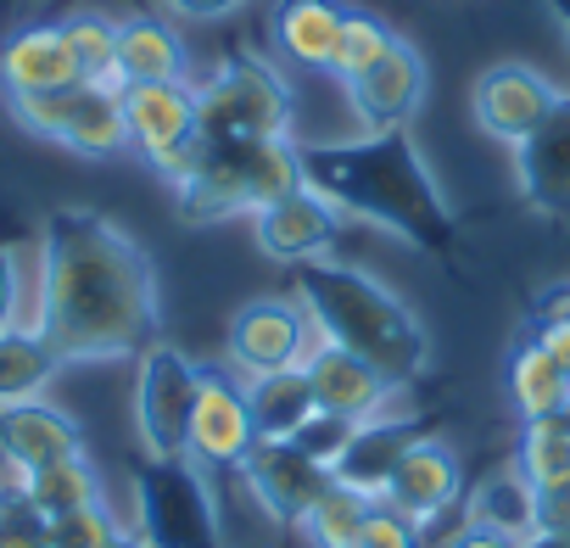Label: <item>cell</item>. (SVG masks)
I'll return each mask as SVG.
<instances>
[{"instance_id": "6da1fadb", "label": "cell", "mask_w": 570, "mask_h": 548, "mask_svg": "<svg viewBox=\"0 0 570 548\" xmlns=\"http://www.w3.org/2000/svg\"><path fill=\"white\" fill-rule=\"evenodd\" d=\"M35 331L62 364L140 359L163 342V292L146 246L96 207H57L40 229Z\"/></svg>"}, {"instance_id": "7a4b0ae2", "label": "cell", "mask_w": 570, "mask_h": 548, "mask_svg": "<svg viewBox=\"0 0 570 548\" xmlns=\"http://www.w3.org/2000/svg\"><path fill=\"white\" fill-rule=\"evenodd\" d=\"M303 185L320 190L342 218H364L414 252L453 246V207L409 129H364L358 140H297Z\"/></svg>"}, {"instance_id": "3957f363", "label": "cell", "mask_w": 570, "mask_h": 548, "mask_svg": "<svg viewBox=\"0 0 570 548\" xmlns=\"http://www.w3.org/2000/svg\"><path fill=\"white\" fill-rule=\"evenodd\" d=\"M297 303L314 320L320 342L370 359L392 386H414L431 370V331L370 268L342 263V257L303 263L297 268Z\"/></svg>"}, {"instance_id": "277c9868", "label": "cell", "mask_w": 570, "mask_h": 548, "mask_svg": "<svg viewBox=\"0 0 570 548\" xmlns=\"http://www.w3.org/2000/svg\"><path fill=\"white\" fill-rule=\"evenodd\" d=\"M303 185L297 140H207L196 168L174 185V207L185 224H224L235 213H257Z\"/></svg>"}, {"instance_id": "5b68a950", "label": "cell", "mask_w": 570, "mask_h": 548, "mask_svg": "<svg viewBox=\"0 0 570 548\" xmlns=\"http://www.w3.org/2000/svg\"><path fill=\"white\" fill-rule=\"evenodd\" d=\"M202 101V135L207 140H292L297 96L279 79L274 62L235 51L213 68L207 85H196Z\"/></svg>"}, {"instance_id": "8992f818", "label": "cell", "mask_w": 570, "mask_h": 548, "mask_svg": "<svg viewBox=\"0 0 570 548\" xmlns=\"http://www.w3.org/2000/svg\"><path fill=\"white\" fill-rule=\"evenodd\" d=\"M135 537L146 548H218V498L207 470L179 453V459H146L135 470Z\"/></svg>"}, {"instance_id": "52a82bcc", "label": "cell", "mask_w": 570, "mask_h": 548, "mask_svg": "<svg viewBox=\"0 0 570 548\" xmlns=\"http://www.w3.org/2000/svg\"><path fill=\"white\" fill-rule=\"evenodd\" d=\"M7 101H12V118L29 135H40V140H51V146H62L73 157L101 163V157L129 151V124H124V90L118 85H85L79 79L68 90L7 96Z\"/></svg>"}, {"instance_id": "ba28073f", "label": "cell", "mask_w": 570, "mask_h": 548, "mask_svg": "<svg viewBox=\"0 0 570 548\" xmlns=\"http://www.w3.org/2000/svg\"><path fill=\"white\" fill-rule=\"evenodd\" d=\"M124 124H129V146L168 185H179L207 146L202 101H196L190 79H179V85H124Z\"/></svg>"}, {"instance_id": "9c48e42d", "label": "cell", "mask_w": 570, "mask_h": 548, "mask_svg": "<svg viewBox=\"0 0 570 548\" xmlns=\"http://www.w3.org/2000/svg\"><path fill=\"white\" fill-rule=\"evenodd\" d=\"M196 392H202V364L185 348L151 342L140 353V370H135V431H140V448L151 459H179L185 453Z\"/></svg>"}, {"instance_id": "30bf717a", "label": "cell", "mask_w": 570, "mask_h": 548, "mask_svg": "<svg viewBox=\"0 0 570 548\" xmlns=\"http://www.w3.org/2000/svg\"><path fill=\"white\" fill-rule=\"evenodd\" d=\"M314 320L303 314V303L292 297H252L229 314L224 331V364L240 381L274 375V370H297L314 353Z\"/></svg>"}, {"instance_id": "8fae6325", "label": "cell", "mask_w": 570, "mask_h": 548, "mask_svg": "<svg viewBox=\"0 0 570 548\" xmlns=\"http://www.w3.org/2000/svg\"><path fill=\"white\" fill-rule=\"evenodd\" d=\"M240 476H246L257 509H263L268 520H279V526H303L308 509L336 487V476H331L314 453H303L297 442H257V448L246 453Z\"/></svg>"}, {"instance_id": "7c38bea8", "label": "cell", "mask_w": 570, "mask_h": 548, "mask_svg": "<svg viewBox=\"0 0 570 548\" xmlns=\"http://www.w3.org/2000/svg\"><path fill=\"white\" fill-rule=\"evenodd\" d=\"M342 229H347L342 207H331V202H325L320 190H308V185H297L292 196H279V202H268V207L252 213L257 252L274 257V263H297V268L331 257L336 241H342Z\"/></svg>"}, {"instance_id": "4fadbf2b", "label": "cell", "mask_w": 570, "mask_h": 548, "mask_svg": "<svg viewBox=\"0 0 570 548\" xmlns=\"http://www.w3.org/2000/svg\"><path fill=\"white\" fill-rule=\"evenodd\" d=\"M347 90V107L364 129H409L414 112L425 107V90H431V74H425V57L397 35L358 79L342 85Z\"/></svg>"}, {"instance_id": "5bb4252c", "label": "cell", "mask_w": 570, "mask_h": 548, "mask_svg": "<svg viewBox=\"0 0 570 548\" xmlns=\"http://www.w3.org/2000/svg\"><path fill=\"white\" fill-rule=\"evenodd\" d=\"M252 448H257V431H252V409H246V381H235L224 370H202L185 453L202 470H240Z\"/></svg>"}, {"instance_id": "9a60e30c", "label": "cell", "mask_w": 570, "mask_h": 548, "mask_svg": "<svg viewBox=\"0 0 570 548\" xmlns=\"http://www.w3.org/2000/svg\"><path fill=\"white\" fill-rule=\"evenodd\" d=\"M514 179L531 213L542 218H570V96L548 107V118L514 146Z\"/></svg>"}, {"instance_id": "2e32d148", "label": "cell", "mask_w": 570, "mask_h": 548, "mask_svg": "<svg viewBox=\"0 0 570 548\" xmlns=\"http://www.w3.org/2000/svg\"><path fill=\"white\" fill-rule=\"evenodd\" d=\"M553 101H559V90H553L537 68H525V62H492V68L475 79V96H470L475 124H481L492 140H503V146H520V140L548 118Z\"/></svg>"}, {"instance_id": "e0dca14e", "label": "cell", "mask_w": 570, "mask_h": 548, "mask_svg": "<svg viewBox=\"0 0 570 548\" xmlns=\"http://www.w3.org/2000/svg\"><path fill=\"white\" fill-rule=\"evenodd\" d=\"M303 375L314 386L320 414H336V420H353V425L386 414V403L397 392L370 359H358L347 348H331V342H314V353L303 359Z\"/></svg>"}, {"instance_id": "ac0fdd59", "label": "cell", "mask_w": 570, "mask_h": 548, "mask_svg": "<svg viewBox=\"0 0 570 548\" xmlns=\"http://www.w3.org/2000/svg\"><path fill=\"white\" fill-rule=\"evenodd\" d=\"M459 498H464V464H459V453H453L442 437H420V442L397 459V470H392V481H386V492H381V503L397 509V515H409L414 526L436 520V515L453 509Z\"/></svg>"}, {"instance_id": "d6986e66", "label": "cell", "mask_w": 570, "mask_h": 548, "mask_svg": "<svg viewBox=\"0 0 570 548\" xmlns=\"http://www.w3.org/2000/svg\"><path fill=\"white\" fill-rule=\"evenodd\" d=\"M85 453V431L68 409L29 398V403H7L0 409V459L12 464V476H35L57 459Z\"/></svg>"}, {"instance_id": "ffe728a7", "label": "cell", "mask_w": 570, "mask_h": 548, "mask_svg": "<svg viewBox=\"0 0 570 548\" xmlns=\"http://www.w3.org/2000/svg\"><path fill=\"white\" fill-rule=\"evenodd\" d=\"M420 437H425V425H420V420H392V414L358 420V425H353V437H347V448H342V453H336V464H331L336 487H353V492H364V498H375V503H381V492H386V481H392L397 459H403Z\"/></svg>"}, {"instance_id": "44dd1931", "label": "cell", "mask_w": 570, "mask_h": 548, "mask_svg": "<svg viewBox=\"0 0 570 548\" xmlns=\"http://www.w3.org/2000/svg\"><path fill=\"white\" fill-rule=\"evenodd\" d=\"M68 85H79V68L62 23H29L0 46V90L7 96H46Z\"/></svg>"}, {"instance_id": "7402d4cb", "label": "cell", "mask_w": 570, "mask_h": 548, "mask_svg": "<svg viewBox=\"0 0 570 548\" xmlns=\"http://www.w3.org/2000/svg\"><path fill=\"white\" fill-rule=\"evenodd\" d=\"M342 23H347L342 0H274V12H268L274 51L292 68H308V74H331Z\"/></svg>"}, {"instance_id": "603a6c76", "label": "cell", "mask_w": 570, "mask_h": 548, "mask_svg": "<svg viewBox=\"0 0 570 548\" xmlns=\"http://www.w3.org/2000/svg\"><path fill=\"white\" fill-rule=\"evenodd\" d=\"M190 79V51L168 18L118 23V90L124 85H179Z\"/></svg>"}, {"instance_id": "cb8c5ba5", "label": "cell", "mask_w": 570, "mask_h": 548, "mask_svg": "<svg viewBox=\"0 0 570 548\" xmlns=\"http://www.w3.org/2000/svg\"><path fill=\"white\" fill-rule=\"evenodd\" d=\"M503 381H509V403L520 409V420L570 414V370L537 336H520L514 342V353L503 364Z\"/></svg>"}, {"instance_id": "d4e9b609", "label": "cell", "mask_w": 570, "mask_h": 548, "mask_svg": "<svg viewBox=\"0 0 570 548\" xmlns=\"http://www.w3.org/2000/svg\"><path fill=\"white\" fill-rule=\"evenodd\" d=\"M246 409H252V431H257V442H292V437L320 414L303 364H297V370H274V375L246 381Z\"/></svg>"}, {"instance_id": "484cf974", "label": "cell", "mask_w": 570, "mask_h": 548, "mask_svg": "<svg viewBox=\"0 0 570 548\" xmlns=\"http://www.w3.org/2000/svg\"><path fill=\"white\" fill-rule=\"evenodd\" d=\"M57 370H62V353H57L35 325L0 331V409L40 398V392L57 381Z\"/></svg>"}, {"instance_id": "4316f807", "label": "cell", "mask_w": 570, "mask_h": 548, "mask_svg": "<svg viewBox=\"0 0 570 548\" xmlns=\"http://www.w3.org/2000/svg\"><path fill=\"white\" fill-rule=\"evenodd\" d=\"M470 509V526H487V531H503V537H514V542H525L531 537V515H537V487L520 476V464H509V470H492L481 487H470V498H464Z\"/></svg>"}, {"instance_id": "83f0119b", "label": "cell", "mask_w": 570, "mask_h": 548, "mask_svg": "<svg viewBox=\"0 0 570 548\" xmlns=\"http://www.w3.org/2000/svg\"><path fill=\"white\" fill-rule=\"evenodd\" d=\"M29 481V492H35V503L57 520V515H73V509H85V503H101V476H96V464L85 459V453H73V459H57V464H46V470H35V476H23Z\"/></svg>"}, {"instance_id": "f1b7e54d", "label": "cell", "mask_w": 570, "mask_h": 548, "mask_svg": "<svg viewBox=\"0 0 570 548\" xmlns=\"http://www.w3.org/2000/svg\"><path fill=\"white\" fill-rule=\"evenodd\" d=\"M62 35H68V51H73V68L85 85H118V23L112 18L73 12V18H62Z\"/></svg>"}, {"instance_id": "f546056e", "label": "cell", "mask_w": 570, "mask_h": 548, "mask_svg": "<svg viewBox=\"0 0 570 548\" xmlns=\"http://www.w3.org/2000/svg\"><path fill=\"white\" fill-rule=\"evenodd\" d=\"M370 515H375V498H364V492H353V487H331V492L308 509L303 531H308L314 548H358Z\"/></svg>"}, {"instance_id": "4dcf8cb0", "label": "cell", "mask_w": 570, "mask_h": 548, "mask_svg": "<svg viewBox=\"0 0 570 548\" xmlns=\"http://www.w3.org/2000/svg\"><path fill=\"white\" fill-rule=\"evenodd\" d=\"M520 476L531 487H548V481H564L570 476V414H553V420H525L520 431Z\"/></svg>"}, {"instance_id": "1f68e13d", "label": "cell", "mask_w": 570, "mask_h": 548, "mask_svg": "<svg viewBox=\"0 0 570 548\" xmlns=\"http://www.w3.org/2000/svg\"><path fill=\"white\" fill-rule=\"evenodd\" d=\"M51 542V515L35 503L23 476L0 481V548H46Z\"/></svg>"}, {"instance_id": "d6a6232c", "label": "cell", "mask_w": 570, "mask_h": 548, "mask_svg": "<svg viewBox=\"0 0 570 548\" xmlns=\"http://www.w3.org/2000/svg\"><path fill=\"white\" fill-rule=\"evenodd\" d=\"M397 35H392V23H381L375 12H358V7H347V23H342V40H336V57H331V74L347 85V79H358L386 46H392Z\"/></svg>"}, {"instance_id": "836d02e7", "label": "cell", "mask_w": 570, "mask_h": 548, "mask_svg": "<svg viewBox=\"0 0 570 548\" xmlns=\"http://www.w3.org/2000/svg\"><path fill=\"white\" fill-rule=\"evenodd\" d=\"M118 531H124V526H118V515H112L107 498H101V503H85V509H73V515H57L46 548H107Z\"/></svg>"}, {"instance_id": "e575fe53", "label": "cell", "mask_w": 570, "mask_h": 548, "mask_svg": "<svg viewBox=\"0 0 570 548\" xmlns=\"http://www.w3.org/2000/svg\"><path fill=\"white\" fill-rule=\"evenodd\" d=\"M358 548H425V542H420V526H414L409 515H397V509L375 503V515H370V526H364Z\"/></svg>"}, {"instance_id": "d590c367", "label": "cell", "mask_w": 570, "mask_h": 548, "mask_svg": "<svg viewBox=\"0 0 570 548\" xmlns=\"http://www.w3.org/2000/svg\"><path fill=\"white\" fill-rule=\"evenodd\" d=\"M531 531L570 537V476H564V481L537 487V515H531Z\"/></svg>"}, {"instance_id": "8d00e7d4", "label": "cell", "mask_w": 570, "mask_h": 548, "mask_svg": "<svg viewBox=\"0 0 570 548\" xmlns=\"http://www.w3.org/2000/svg\"><path fill=\"white\" fill-rule=\"evenodd\" d=\"M559 320H570V281H559V286L537 292V303H531V331L559 325Z\"/></svg>"}, {"instance_id": "74e56055", "label": "cell", "mask_w": 570, "mask_h": 548, "mask_svg": "<svg viewBox=\"0 0 570 548\" xmlns=\"http://www.w3.org/2000/svg\"><path fill=\"white\" fill-rule=\"evenodd\" d=\"M18 257L0 246V331H12L18 325Z\"/></svg>"}, {"instance_id": "f35d334b", "label": "cell", "mask_w": 570, "mask_h": 548, "mask_svg": "<svg viewBox=\"0 0 570 548\" xmlns=\"http://www.w3.org/2000/svg\"><path fill=\"white\" fill-rule=\"evenodd\" d=\"M240 7H246V0H168V12L190 18V23H218V18H229Z\"/></svg>"}, {"instance_id": "ab89813d", "label": "cell", "mask_w": 570, "mask_h": 548, "mask_svg": "<svg viewBox=\"0 0 570 548\" xmlns=\"http://www.w3.org/2000/svg\"><path fill=\"white\" fill-rule=\"evenodd\" d=\"M448 548H520V542L503 537V531H487V526H470V520H464V531H453Z\"/></svg>"}, {"instance_id": "60d3db41", "label": "cell", "mask_w": 570, "mask_h": 548, "mask_svg": "<svg viewBox=\"0 0 570 548\" xmlns=\"http://www.w3.org/2000/svg\"><path fill=\"white\" fill-rule=\"evenodd\" d=\"M531 336H537V342H542V348H548V353H553L564 370H570V320H559V325H542V331H531Z\"/></svg>"}, {"instance_id": "b9f144b4", "label": "cell", "mask_w": 570, "mask_h": 548, "mask_svg": "<svg viewBox=\"0 0 570 548\" xmlns=\"http://www.w3.org/2000/svg\"><path fill=\"white\" fill-rule=\"evenodd\" d=\"M520 548H570V537H548V531H531Z\"/></svg>"}, {"instance_id": "7bdbcfd3", "label": "cell", "mask_w": 570, "mask_h": 548, "mask_svg": "<svg viewBox=\"0 0 570 548\" xmlns=\"http://www.w3.org/2000/svg\"><path fill=\"white\" fill-rule=\"evenodd\" d=\"M548 12H553V23H559L564 40H570V0H548Z\"/></svg>"}, {"instance_id": "ee69618b", "label": "cell", "mask_w": 570, "mask_h": 548, "mask_svg": "<svg viewBox=\"0 0 570 548\" xmlns=\"http://www.w3.org/2000/svg\"><path fill=\"white\" fill-rule=\"evenodd\" d=\"M107 548H146V542H140V537H135V531H118V537H112V542H107Z\"/></svg>"}]
</instances>
